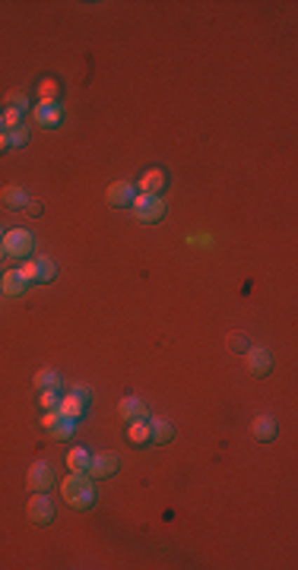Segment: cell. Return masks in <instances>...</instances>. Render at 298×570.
Instances as JSON below:
<instances>
[{
	"instance_id": "obj_7",
	"label": "cell",
	"mask_w": 298,
	"mask_h": 570,
	"mask_svg": "<svg viewBox=\"0 0 298 570\" xmlns=\"http://www.w3.org/2000/svg\"><path fill=\"white\" fill-rule=\"evenodd\" d=\"M73 424H76V422H73V418H67V415H60L57 409H54V412H45V415H41V428H45V431H51V438H57V440H67V438H70V434H73Z\"/></svg>"
},
{
	"instance_id": "obj_33",
	"label": "cell",
	"mask_w": 298,
	"mask_h": 570,
	"mask_svg": "<svg viewBox=\"0 0 298 570\" xmlns=\"http://www.w3.org/2000/svg\"><path fill=\"white\" fill-rule=\"evenodd\" d=\"M0 235H4V232H0Z\"/></svg>"
},
{
	"instance_id": "obj_11",
	"label": "cell",
	"mask_w": 298,
	"mask_h": 570,
	"mask_svg": "<svg viewBox=\"0 0 298 570\" xmlns=\"http://www.w3.org/2000/svg\"><path fill=\"white\" fill-rule=\"evenodd\" d=\"M276 431H279V424L273 415H257L251 422V438L260 440V444H270V440H276Z\"/></svg>"
},
{
	"instance_id": "obj_2",
	"label": "cell",
	"mask_w": 298,
	"mask_h": 570,
	"mask_svg": "<svg viewBox=\"0 0 298 570\" xmlns=\"http://www.w3.org/2000/svg\"><path fill=\"white\" fill-rule=\"evenodd\" d=\"M130 212L137 222L153 225V222H159L162 216H165V203H162V197H156V193H137L130 203Z\"/></svg>"
},
{
	"instance_id": "obj_25",
	"label": "cell",
	"mask_w": 298,
	"mask_h": 570,
	"mask_svg": "<svg viewBox=\"0 0 298 570\" xmlns=\"http://www.w3.org/2000/svg\"><path fill=\"white\" fill-rule=\"evenodd\" d=\"M7 108H13V111L26 114V108H29V95H26V92H10V95H7Z\"/></svg>"
},
{
	"instance_id": "obj_24",
	"label": "cell",
	"mask_w": 298,
	"mask_h": 570,
	"mask_svg": "<svg viewBox=\"0 0 298 570\" xmlns=\"http://www.w3.org/2000/svg\"><path fill=\"white\" fill-rule=\"evenodd\" d=\"M57 403H60V393H57V390H41L39 405H41L45 412H54V409H57Z\"/></svg>"
},
{
	"instance_id": "obj_18",
	"label": "cell",
	"mask_w": 298,
	"mask_h": 570,
	"mask_svg": "<svg viewBox=\"0 0 298 570\" xmlns=\"http://www.w3.org/2000/svg\"><path fill=\"white\" fill-rule=\"evenodd\" d=\"M32 387H39V390H60V387H64V380H60L57 371H51V368H41V371L35 374Z\"/></svg>"
},
{
	"instance_id": "obj_27",
	"label": "cell",
	"mask_w": 298,
	"mask_h": 570,
	"mask_svg": "<svg viewBox=\"0 0 298 570\" xmlns=\"http://www.w3.org/2000/svg\"><path fill=\"white\" fill-rule=\"evenodd\" d=\"M16 127H22V114L13 111V108H7V111H4V130H16Z\"/></svg>"
},
{
	"instance_id": "obj_15",
	"label": "cell",
	"mask_w": 298,
	"mask_h": 570,
	"mask_svg": "<svg viewBox=\"0 0 298 570\" xmlns=\"http://www.w3.org/2000/svg\"><path fill=\"white\" fill-rule=\"evenodd\" d=\"M146 424H149V444H159V447L172 444L175 428L165 422V418H146Z\"/></svg>"
},
{
	"instance_id": "obj_21",
	"label": "cell",
	"mask_w": 298,
	"mask_h": 570,
	"mask_svg": "<svg viewBox=\"0 0 298 570\" xmlns=\"http://www.w3.org/2000/svg\"><path fill=\"white\" fill-rule=\"evenodd\" d=\"M39 99L41 102H57L60 99V83L51 80V76H48V80H41L39 83Z\"/></svg>"
},
{
	"instance_id": "obj_30",
	"label": "cell",
	"mask_w": 298,
	"mask_h": 570,
	"mask_svg": "<svg viewBox=\"0 0 298 570\" xmlns=\"http://www.w3.org/2000/svg\"><path fill=\"white\" fill-rule=\"evenodd\" d=\"M7 149H10V133L4 130L0 133V153H7Z\"/></svg>"
},
{
	"instance_id": "obj_14",
	"label": "cell",
	"mask_w": 298,
	"mask_h": 570,
	"mask_svg": "<svg viewBox=\"0 0 298 570\" xmlns=\"http://www.w3.org/2000/svg\"><path fill=\"white\" fill-rule=\"evenodd\" d=\"M165 184H168V174L162 172V168H149V172H143V178L137 181L140 193H156V197L165 190Z\"/></svg>"
},
{
	"instance_id": "obj_23",
	"label": "cell",
	"mask_w": 298,
	"mask_h": 570,
	"mask_svg": "<svg viewBox=\"0 0 298 570\" xmlns=\"http://www.w3.org/2000/svg\"><path fill=\"white\" fill-rule=\"evenodd\" d=\"M35 263H39V282H51V279H57V263H54L51 257H35Z\"/></svg>"
},
{
	"instance_id": "obj_32",
	"label": "cell",
	"mask_w": 298,
	"mask_h": 570,
	"mask_svg": "<svg viewBox=\"0 0 298 570\" xmlns=\"http://www.w3.org/2000/svg\"><path fill=\"white\" fill-rule=\"evenodd\" d=\"M0 133H4V111H0Z\"/></svg>"
},
{
	"instance_id": "obj_4",
	"label": "cell",
	"mask_w": 298,
	"mask_h": 570,
	"mask_svg": "<svg viewBox=\"0 0 298 570\" xmlns=\"http://www.w3.org/2000/svg\"><path fill=\"white\" fill-rule=\"evenodd\" d=\"M4 251H7V257H16V260H26L29 253H32L35 241H32V232H26V228H13V232L4 235Z\"/></svg>"
},
{
	"instance_id": "obj_29",
	"label": "cell",
	"mask_w": 298,
	"mask_h": 570,
	"mask_svg": "<svg viewBox=\"0 0 298 570\" xmlns=\"http://www.w3.org/2000/svg\"><path fill=\"white\" fill-rule=\"evenodd\" d=\"M22 212H26V216H32V219H39V216H41V212H45V209H41V203H39V200H32V197H29V200H26V206H22Z\"/></svg>"
},
{
	"instance_id": "obj_6",
	"label": "cell",
	"mask_w": 298,
	"mask_h": 570,
	"mask_svg": "<svg viewBox=\"0 0 298 570\" xmlns=\"http://www.w3.org/2000/svg\"><path fill=\"white\" fill-rule=\"evenodd\" d=\"M35 124L45 127V130H54V127L64 124V108L60 102H39V108H32Z\"/></svg>"
},
{
	"instance_id": "obj_3",
	"label": "cell",
	"mask_w": 298,
	"mask_h": 570,
	"mask_svg": "<svg viewBox=\"0 0 298 570\" xmlns=\"http://www.w3.org/2000/svg\"><path fill=\"white\" fill-rule=\"evenodd\" d=\"M26 513H29V520H32L35 526H51L54 523V501L48 497V491H35V494L29 497Z\"/></svg>"
},
{
	"instance_id": "obj_10",
	"label": "cell",
	"mask_w": 298,
	"mask_h": 570,
	"mask_svg": "<svg viewBox=\"0 0 298 570\" xmlns=\"http://www.w3.org/2000/svg\"><path fill=\"white\" fill-rule=\"evenodd\" d=\"M26 482L32 491H51L54 488V469L48 463H32L29 466Z\"/></svg>"
},
{
	"instance_id": "obj_28",
	"label": "cell",
	"mask_w": 298,
	"mask_h": 570,
	"mask_svg": "<svg viewBox=\"0 0 298 570\" xmlns=\"http://www.w3.org/2000/svg\"><path fill=\"white\" fill-rule=\"evenodd\" d=\"M22 276H26L32 285H41L39 282V263H35V260H26V263H22Z\"/></svg>"
},
{
	"instance_id": "obj_16",
	"label": "cell",
	"mask_w": 298,
	"mask_h": 570,
	"mask_svg": "<svg viewBox=\"0 0 298 570\" xmlns=\"http://www.w3.org/2000/svg\"><path fill=\"white\" fill-rule=\"evenodd\" d=\"M118 412H121V418H124V422H146V418H149V409H146L137 396H124V399H121Z\"/></svg>"
},
{
	"instance_id": "obj_9",
	"label": "cell",
	"mask_w": 298,
	"mask_h": 570,
	"mask_svg": "<svg viewBox=\"0 0 298 570\" xmlns=\"http://www.w3.org/2000/svg\"><path fill=\"white\" fill-rule=\"evenodd\" d=\"M29 279L22 276V270H7L4 272V279H0V292L7 295V298H20V295L29 292Z\"/></svg>"
},
{
	"instance_id": "obj_17",
	"label": "cell",
	"mask_w": 298,
	"mask_h": 570,
	"mask_svg": "<svg viewBox=\"0 0 298 570\" xmlns=\"http://www.w3.org/2000/svg\"><path fill=\"white\" fill-rule=\"evenodd\" d=\"M26 190L16 184H7V187H0V206L4 209H13V212H22V206H26Z\"/></svg>"
},
{
	"instance_id": "obj_20",
	"label": "cell",
	"mask_w": 298,
	"mask_h": 570,
	"mask_svg": "<svg viewBox=\"0 0 298 570\" xmlns=\"http://www.w3.org/2000/svg\"><path fill=\"white\" fill-rule=\"evenodd\" d=\"M86 466H89V450L73 447V450L67 453V469H70V472H86Z\"/></svg>"
},
{
	"instance_id": "obj_1",
	"label": "cell",
	"mask_w": 298,
	"mask_h": 570,
	"mask_svg": "<svg viewBox=\"0 0 298 570\" xmlns=\"http://www.w3.org/2000/svg\"><path fill=\"white\" fill-rule=\"evenodd\" d=\"M60 497L67 501V507L73 510H89L95 501V485L86 472H70V475L60 482Z\"/></svg>"
},
{
	"instance_id": "obj_26",
	"label": "cell",
	"mask_w": 298,
	"mask_h": 570,
	"mask_svg": "<svg viewBox=\"0 0 298 570\" xmlns=\"http://www.w3.org/2000/svg\"><path fill=\"white\" fill-rule=\"evenodd\" d=\"M10 133V149H20L29 143V130L26 127H16V130H7Z\"/></svg>"
},
{
	"instance_id": "obj_13",
	"label": "cell",
	"mask_w": 298,
	"mask_h": 570,
	"mask_svg": "<svg viewBox=\"0 0 298 570\" xmlns=\"http://www.w3.org/2000/svg\"><path fill=\"white\" fill-rule=\"evenodd\" d=\"M86 399L80 396V393H64L60 396V403H57V412L60 415H67V418H73V422H80L83 415H86Z\"/></svg>"
},
{
	"instance_id": "obj_8",
	"label": "cell",
	"mask_w": 298,
	"mask_h": 570,
	"mask_svg": "<svg viewBox=\"0 0 298 570\" xmlns=\"http://www.w3.org/2000/svg\"><path fill=\"white\" fill-rule=\"evenodd\" d=\"M245 359H248V371H251L254 377H266V374L273 371V355L266 349H260V345H251V349L245 352Z\"/></svg>"
},
{
	"instance_id": "obj_19",
	"label": "cell",
	"mask_w": 298,
	"mask_h": 570,
	"mask_svg": "<svg viewBox=\"0 0 298 570\" xmlns=\"http://www.w3.org/2000/svg\"><path fill=\"white\" fill-rule=\"evenodd\" d=\"M127 440H130L133 447H146L149 444V424L146 422H130V428H127Z\"/></svg>"
},
{
	"instance_id": "obj_31",
	"label": "cell",
	"mask_w": 298,
	"mask_h": 570,
	"mask_svg": "<svg viewBox=\"0 0 298 570\" xmlns=\"http://www.w3.org/2000/svg\"><path fill=\"white\" fill-rule=\"evenodd\" d=\"M4 257H7V251H4V244H0V263H4Z\"/></svg>"
},
{
	"instance_id": "obj_5",
	"label": "cell",
	"mask_w": 298,
	"mask_h": 570,
	"mask_svg": "<svg viewBox=\"0 0 298 570\" xmlns=\"http://www.w3.org/2000/svg\"><path fill=\"white\" fill-rule=\"evenodd\" d=\"M118 469H121L118 453H111V450L89 453V466H86V475L89 478H111Z\"/></svg>"
},
{
	"instance_id": "obj_12",
	"label": "cell",
	"mask_w": 298,
	"mask_h": 570,
	"mask_svg": "<svg viewBox=\"0 0 298 570\" xmlns=\"http://www.w3.org/2000/svg\"><path fill=\"white\" fill-rule=\"evenodd\" d=\"M133 197H137V184H130V181H114V184L108 187V203L118 206V209L130 206Z\"/></svg>"
},
{
	"instance_id": "obj_22",
	"label": "cell",
	"mask_w": 298,
	"mask_h": 570,
	"mask_svg": "<svg viewBox=\"0 0 298 570\" xmlns=\"http://www.w3.org/2000/svg\"><path fill=\"white\" fill-rule=\"evenodd\" d=\"M226 345H229V352H238V355H245V352L251 349V339H248V333L235 330V333H229Z\"/></svg>"
}]
</instances>
